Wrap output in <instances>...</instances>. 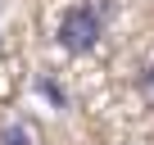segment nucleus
<instances>
[{
  "label": "nucleus",
  "instance_id": "nucleus-1",
  "mask_svg": "<svg viewBox=\"0 0 154 145\" xmlns=\"http://www.w3.org/2000/svg\"><path fill=\"white\" fill-rule=\"evenodd\" d=\"M104 9H109L104 0H86V5L63 9L54 41H59L68 54H91V50L100 45V32H104Z\"/></svg>",
  "mask_w": 154,
  "mask_h": 145
},
{
  "label": "nucleus",
  "instance_id": "nucleus-2",
  "mask_svg": "<svg viewBox=\"0 0 154 145\" xmlns=\"http://www.w3.org/2000/svg\"><path fill=\"white\" fill-rule=\"evenodd\" d=\"M0 145H36V131H32L27 122H9L5 136H0Z\"/></svg>",
  "mask_w": 154,
  "mask_h": 145
},
{
  "label": "nucleus",
  "instance_id": "nucleus-3",
  "mask_svg": "<svg viewBox=\"0 0 154 145\" xmlns=\"http://www.w3.org/2000/svg\"><path fill=\"white\" fill-rule=\"evenodd\" d=\"M140 95H145V104H154V63L140 72Z\"/></svg>",
  "mask_w": 154,
  "mask_h": 145
}]
</instances>
